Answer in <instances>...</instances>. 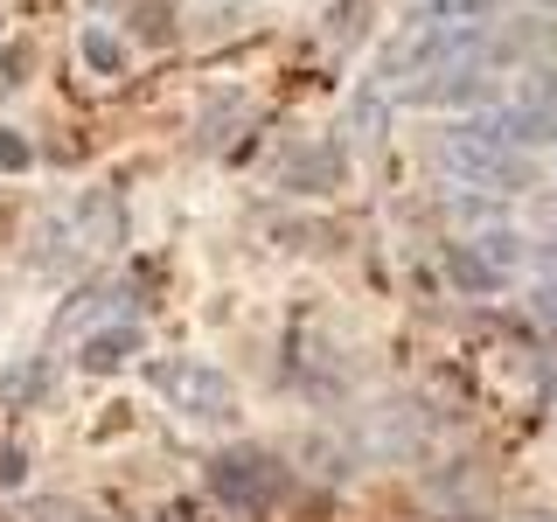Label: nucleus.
Returning <instances> with one entry per match:
<instances>
[{
    "label": "nucleus",
    "mask_w": 557,
    "mask_h": 522,
    "mask_svg": "<svg viewBox=\"0 0 557 522\" xmlns=\"http://www.w3.org/2000/svg\"><path fill=\"white\" fill-rule=\"evenodd\" d=\"M446 167H453V182H467V188H522L530 182V153L509 147V133H502L495 119H460V126L446 133Z\"/></svg>",
    "instance_id": "1"
},
{
    "label": "nucleus",
    "mask_w": 557,
    "mask_h": 522,
    "mask_svg": "<svg viewBox=\"0 0 557 522\" xmlns=\"http://www.w3.org/2000/svg\"><path fill=\"white\" fill-rule=\"evenodd\" d=\"M209 487H216L231 509L265 515V509H278V495H286V467L265 460V452H223V460L209 467Z\"/></svg>",
    "instance_id": "2"
},
{
    "label": "nucleus",
    "mask_w": 557,
    "mask_h": 522,
    "mask_svg": "<svg viewBox=\"0 0 557 522\" xmlns=\"http://www.w3.org/2000/svg\"><path fill=\"white\" fill-rule=\"evenodd\" d=\"M418 28H453V35H481L495 22V0H418L411 8Z\"/></svg>",
    "instance_id": "3"
},
{
    "label": "nucleus",
    "mask_w": 557,
    "mask_h": 522,
    "mask_svg": "<svg viewBox=\"0 0 557 522\" xmlns=\"http://www.w3.org/2000/svg\"><path fill=\"white\" fill-rule=\"evenodd\" d=\"M168 390H182L188 418H231V383L216 370H168Z\"/></svg>",
    "instance_id": "4"
},
{
    "label": "nucleus",
    "mask_w": 557,
    "mask_h": 522,
    "mask_svg": "<svg viewBox=\"0 0 557 522\" xmlns=\"http://www.w3.org/2000/svg\"><path fill=\"white\" fill-rule=\"evenodd\" d=\"M516 112L557 133V63H530V70L516 77Z\"/></svg>",
    "instance_id": "5"
},
{
    "label": "nucleus",
    "mask_w": 557,
    "mask_h": 522,
    "mask_svg": "<svg viewBox=\"0 0 557 522\" xmlns=\"http://www.w3.org/2000/svg\"><path fill=\"white\" fill-rule=\"evenodd\" d=\"M446 272H453V286H460V293H495L502 278H509V272H495V265H487L474 244H453V251H446Z\"/></svg>",
    "instance_id": "6"
},
{
    "label": "nucleus",
    "mask_w": 557,
    "mask_h": 522,
    "mask_svg": "<svg viewBox=\"0 0 557 522\" xmlns=\"http://www.w3.org/2000/svg\"><path fill=\"white\" fill-rule=\"evenodd\" d=\"M126 356H139V327H98L84 341V370H119Z\"/></svg>",
    "instance_id": "7"
},
{
    "label": "nucleus",
    "mask_w": 557,
    "mask_h": 522,
    "mask_svg": "<svg viewBox=\"0 0 557 522\" xmlns=\"http://www.w3.org/2000/svg\"><path fill=\"white\" fill-rule=\"evenodd\" d=\"M467 244H474V251H481L495 272H516V265H530V251H522V237H516V231H481V237H467Z\"/></svg>",
    "instance_id": "8"
},
{
    "label": "nucleus",
    "mask_w": 557,
    "mask_h": 522,
    "mask_svg": "<svg viewBox=\"0 0 557 522\" xmlns=\"http://www.w3.org/2000/svg\"><path fill=\"white\" fill-rule=\"evenodd\" d=\"M84 63H91V70H104V77H119V70H126V49H119V35L91 28V35H84Z\"/></svg>",
    "instance_id": "9"
},
{
    "label": "nucleus",
    "mask_w": 557,
    "mask_h": 522,
    "mask_svg": "<svg viewBox=\"0 0 557 522\" xmlns=\"http://www.w3.org/2000/svg\"><path fill=\"white\" fill-rule=\"evenodd\" d=\"M35 161V153H28V139L22 133H0V167H8V174H22Z\"/></svg>",
    "instance_id": "10"
},
{
    "label": "nucleus",
    "mask_w": 557,
    "mask_h": 522,
    "mask_svg": "<svg viewBox=\"0 0 557 522\" xmlns=\"http://www.w3.org/2000/svg\"><path fill=\"white\" fill-rule=\"evenodd\" d=\"M28 481V460H22V446H0V487H22Z\"/></svg>",
    "instance_id": "11"
},
{
    "label": "nucleus",
    "mask_w": 557,
    "mask_h": 522,
    "mask_svg": "<svg viewBox=\"0 0 557 522\" xmlns=\"http://www.w3.org/2000/svg\"><path fill=\"white\" fill-rule=\"evenodd\" d=\"M42 383H49V376H42V362H35V370H14L0 390H8V397H28V390H42Z\"/></svg>",
    "instance_id": "12"
},
{
    "label": "nucleus",
    "mask_w": 557,
    "mask_h": 522,
    "mask_svg": "<svg viewBox=\"0 0 557 522\" xmlns=\"http://www.w3.org/2000/svg\"><path fill=\"white\" fill-rule=\"evenodd\" d=\"M530 265H536V286H557V244H536Z\"/></svg>",
    "instance_id": "13"
},
{
    "label": "nucleus",
    "mask_w": 557,
    "mask_h": 522,
    "mask_svg": "<svg viewBox=\"0 0 557 522\" xmlns=\"http://www.w3.org/2000/svg\"><path fill=\"white\" fill-rule=\"evenodd\" d=\"M522 8H536V14H557V0H522Z\"/></svg>",
    "instance_id": "14"
},
{
    "label": "nucleus",
    "mask_w": 557,
    "mask_h": 522,
    "mask_svg": "<svg viewBox=\"0 0 557 522\" xmlns=\"http://www.w3.org/2000/svg\"><path fill=\"white\" fill-rule=\"evenodd\" d=\"M530 522H550V515H530Z\"/></svg>",
    "instance_id": "15"
}]
</instances>
